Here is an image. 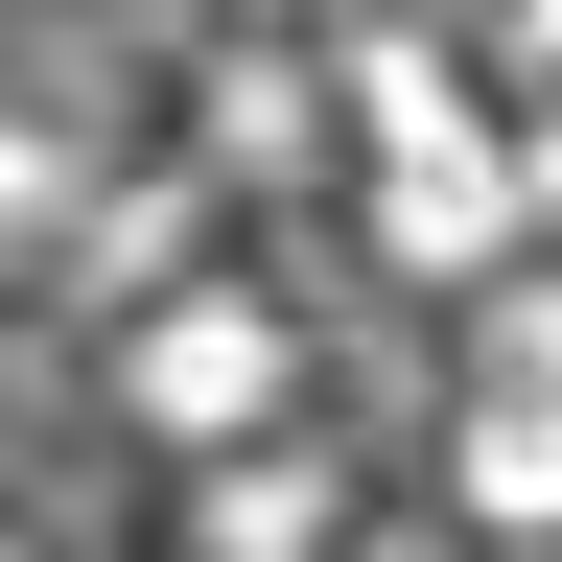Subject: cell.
<instances>
[{
	"instance_id": "cell-6",
	"label": "cell",
	"mask_w": 562,
	"mask_h": 562,
	"mask_svg": "<svg viewBox=\"0 0 562 562\" xmlns=\"http://www.w3.org/2000/svg\"><path fill=\"white\" fill-rule=\"evenodd\" d=\"M516 165H539V235H562V117H539V140H516Z\"/></svg>"
},
{
	"instance_id": "cell-3",
	"label": "cell",
	"mask_w": 562,
	"mask_h": 562,
	"mask_svg": "<svg viewBox=\"0 0 562 562\" xmlns=\"http://www.w3.org/2000/svg\"><path fill=\"white\" fill-rule=\"evenodd\" d=\"M211 165H305V70H211Z\"/></svg>"
},
{
	"instance_id": "cell-4",
	"label": "cell",
	"mask_w": 562,
	"mask_h": 562,
	"mask_svg": "<svg viewBox=\"0 0 562 562\" xmlns=\"http://www.w3.org/2000/svg\"><path fill=\"white\" fill-rule=\"evenodd\" d=\"M47 188H70V165H47V140H24V117H0V258H24V235H47Z\"/></svg>"
},
{
	"instance_id": "cell-2",
	"label": "cell",
	"mask_w": 562,
	"mask_h": 562,
	"mask_svg": "<svg viewBox=\"0 0 562 562\" xmlns=\"http://www.w3.org/2000/svg\"><path fill=\"white\" fill-rule=\"evenodd\" d=\"M328 446H211L188 469V562H328Z\"/></svg>"
},
{
	"instance_id": "cell-1",
	"label": "cell",
	"mask_w": 562,
	"mask_h": 562,
	"mask_svg": "<svg viewBox=\"0 0 562 562\" xmlns=\"http://www.w3.org/2000/svg\"><path fill=\"white\" fill-rule=\"evenodd\" d=\"M281 398H305V328L258 305V281H165V305H117V422L140 446H281Z\"/></svg>"
},
{
	"instance_id": "cell-7",
	"label": "cell",
	"mask_w": 562,
	"mask_h": 562,
	"mask_svg": "<svg viewBox=\"0 0 562 562\" xmlns=\"http://www.w3.org/2000/svg\"><path fill=\"white\" fill-rule=\"evenodd\" d=\"M516 70H562V0H516Z\"/></svg>"
},
{
	"instance_id": "cell-5",
	"label": "cell",
	"mask_w": 562,
	"mask_h": 562,
	"mask_svg": "<svg viewBox=\"0 0 562 562\" xmlns=\"http://www.w3.org/2000/svg\"><path fill=\"white\" fill-rule=\"evenodd\" d=\"M328 562H446V539H398V516H351V539H328Z\"/></svg>"
},
{
	"instance_id": "cell-8",
	"label": "cell",
	"mask_w": 562,
	"mask_h": 562,
	"mask_svg": "<svg viewBox=\"0 0 562 562\" xmlns=\"http://www.w3.org/2000/svg\"><path fill=\"white\" fill-rule=\"evenodd\" d=\"M0 562H47V539H0Z\"/></svg>"
}]
</instances>
